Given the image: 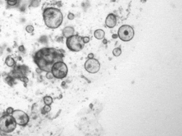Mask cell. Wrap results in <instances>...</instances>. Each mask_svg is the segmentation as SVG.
Returning a JSON list of instances; mask_svg holds the SVG:
<instances>
[{
  "label": "cell",
  "instance_id": "1",
  "mask_svg": "<svg viewBox=\"0 0 182 136\" xmlns=\"http://www.w3.org/2000/svg\"><path fill=\"white\" fill-rule=\"evenodd\" d=\"M65 52L62 49L43 48L37 51L33 55V60L38 68L44 72H50L56 62L63 61Z\"/></svg>",
  "mask_w": 182,
  "mask_h": 136
},
{
  "label": "cell",
  "instance_id": "2",
  "mask_svg": "<svg viewBox=\"0 0 182 136\" xmlns=\"http://www.w3.org/2000/svg\"><path fill=\"white\" fill-rule=\"evenodd\" d=\"M43 18L46 27L52 29L58 28L62 25L63 14L60 10L56 7H48L43 10Z\"/></svg>",
  "mask_w": 182,
  "mask_h": 136
},
{
  "label": "cell",
  "instance_id": "3",
  "mask_svg": "<svg viewBox=\"0 0 182 136\" xmlns=\"http://www.w3.org/2000/svg\"><path fill=\"white\" fill-rule=\"evenodd\" d=\"M66 45L68 50L74 52H80L85 46L83 37L79 35H73L66 38Z\"/></svg>",
  "mask_w": 182,
  "mask_h": 136
},
{
  "label": "cell",
  "instance_id": "4",
  "mask_svg": "<svg viewBox=\"0 0 182 136\" xmlns=\"http://www.w3.org/2000/svg\"><path fill=\"white\" fill-rule=\"evenodd\" d=\"M16 125L12 115H5L0 118V130L3 133H12L16 129Z\"/></svg>",
  "mask_w": 182,
  "mask_h": 136
},
{
  "label": "cell",
  "instance_id": "5",
  "mask_svg": "<svg viewBox=\"0 0 182 136\" xmlns=\"http://www.w3.org/2000/svg\"><path fill=\"white\" fill-rule=\"evenodd\" d=\"M52 73L58 79H62L67 76L68 67L63 61L56 62L52 67Z\"/></svg>",
  "mask_w": 182,
  "mask_h": 136
},
{
  "label": "cell",
  "instance_id": "6",
  "mask_svg": "<svg viewBox=\"0 0 182 136\" xmlns=\"http://www.w3.org/2000/svg\"><path fill=\"white\" fill-rule=\"evenodd\" d=\"M118 37L122 42H129L133 38L135 35L134 30L131 26L122 25L118 30Z\"/></svg>",
  "mask_w": 182,
  "mask_h": 136
},
{
  "label": "cell",
  "instance_id": "7",
  "mask_svg": "<svg viewBox=\"0 0 182 136\" xmlns=\"http://www.w3.org/2000/svg\"><path fill=\"white\" fill-rule=\"evenodd\" d=\"M12 116L15 120L16 124L20 126L27 125L29 122V115L20 110H15L13 111Z\"/></svg>",
  "mask_w": 182,
  "mask_h": 136
},
{
  "label": "cell",
  "instance_id": "8",
  "mask_svg": "<svg viewBox=\"0 0 182 136\" xmlns=\"http://www.w3.org/2000/svg\"><path fill=\"white\" fill-rule=\"evenodd\" d=\"M85 69L87 72L92 74H95L99 71L100 69V64L97 59L88 58L85 62Z\"/></svg>",
  "mask_w": 182,
  "mask_h": 136
},
{
  "label": "cell",
  "instance_id": "9",
  "mask_svg": "<svg viewBox=\"0 0 182 136\" xmlns=\"http://www.w3.org/2000/svg\"><path fill=\"white\" fill-rule=\"evenodd\" d=\"M106 25L107 27L112 29L116 25V17L114 14H110L108 15L105 21Z\"/></svg>",
  "mask_w": 182,
  "mask_h": 136
},
{
  "label": "cell",
  "instance_id": "10",
  "mask_svg": "<svg viewBox=\"0 0 182 136\" xmlns=\"http://www.w3.org/2000/svg\"><path fill=\"white\" fill-rule=\"evenodd\" d=\"M63 37L68 38L72 35H75V29L72 27H66L62 29Z\"/></svg>",
  "mask_w": 182,
  "mask_h": 136
},
{
  "label": "cell",
  "instance_id": "11",
  "mask_svg": "<svg viewBox=\"0 0 182 136\" xmlns=\"http://www.w3.org/2000/svg\"><path fill=\"white\" fill-rule=\"evenodd\" d=\"M94 37L97 40H102L105 37V32L102 29H98L94 32Z\"/></svg>",
  "mask_w": 182,
  "mask_h": 136
},
{
  "label": "cell",
  "instance_id": "12",
  "mask_svg": "<svg viewBox=\"0 0 182 136\" xmlns=\"http://www.w3.org/2000/svg\"><path fill=\"white\" fill-rule=\"evenodd\" d=\"M5 62V64L9 67H12L15 64V60H14V59L12 57H11L10 56H8L6 58Z\"/></svg>",
  "mask_w": 182,
  "mask_h": 136
},
{
  "label": "cell",
  "instance_id": "13",
  "mask_svg": "<svg viewBox=\"0 0 182 136\" xmlns=\"http://www.w3.org/2000/svg\"><path fill=\"white\" fill-rule=\"evenodd\" d=\"M43 102L46 105H51L53 102V99L51 96H45L43 98Z\"/></svg>",
  "mask_w": 182,
  "mask_h": 136
},
{
  "label": "cell",
  "instance_id": "14",
  "mask_svg": "<svg viewBox=\"0 0 182 136\" xmlns=\"http://www.w3.org/2000/svg\"><path fill=\"white\" fill-rule=\"evenodd\" d=\"M121 53H122V51H121V49H120V48H115V49L113 50V51H112L113 55H114V56H116V57L119 56H120V54H121Z\"/></svg>",
  "mask_w": 182,
  "mask_h": 136
},
{
  "label": "cell",
  "instance_id": "15",
  "mask_svg": "<svg viewBox=\"0 0 182 136\" xmlns=\"http://www.w3.org/2000/svg\"><path fill=\"white\" fill-rule=\"evenodd\" d=\"M7 2V4L10 6H14L17 4L18 0H5Z\"/></svg>",
  "mask_w": 182,
  "mask_h": 136
},
{
  "label": "cell",
  "instance_id": "16",
  "mask_svg": "<svg viewBox=\"0 0 182 136\" xmlns=\"http://www.w3.org/2000/svg\"><path fill=\"white\" fill-rule=\"evenodd\" d=\"M26 31L29 33H32L34 31V27L32 25H28L26 27Z\"/></svg>",
  "mask_w": 182,
  "mask_h": 136
},
{
  "label": "cell",
  "instance_id": "17",
  "mask_svg": "<svg viewBox=\"0 0 182 136\" xmlns=\"http://www.w3.org/2000/svg\"><path fill=\"white\" fill-rule=\"evenodd\" d=\"M43 109L44 113H48L51 111V107H50V105H46V106L43 108Z\"/></svg>",
  "mask_w": 182,
  "mask_h": 136
},
{
  "label": "cell",
  "instance_id": "18",
  "mask_svg": "<svg viewBox=\"0 0 182 136\" xmlns=\"http://www.w3.org/2000/svg\"><path fill=\"white\" fill-rule=\"evenodd\" d=\"M46 78H47L48 79L50 80V79H54V77L53 74L52 73V72L50 71V72H47V74H46Z\"/></svg>",
  "mask_w": 182,
  "mask_h": 136
},
{
  "label": "cell",
  "instance_id": "19",
  "mask_svg": "<svg viewBox=\"0 0 182 136\" xmlns=\"http://www.w3.org/2000/svg\"><path fill=\"white\" fill-rule=\"evenodd\" d=\"M13 111H14V109H13V108H12V107H9V108H8V109H7V110H6L7 114H8V115H12Z\"/></svg>",
  "mask_w": 182,
  "mask_h": 136
},
{
  "label": "cell",
  "instance_id": "20",
  "mask_svg": "<svg viewBox=\"0 0 182 136\" xmlns=\"http://www.w3.org/2000/svg\"><path fill=\"white\" fill-rule=\"evenodd\" d=\"M68 18L70 20H72L73 19H75V14H72V13H69L68 14Z\"/></svg>",
  "mask_w": 182,
  "mask_h": 136
},
{
  "label": "cell",
  "instance_id": "21",
  "mask_svg": "<svg viewBox=\"0 0 182 136\" xmlns=\"http://www.w3.org/2000/svg\"><path fill=\"white\" fill-rule=\"evenodd\" d=\"M83 42H84V44H87V43L90 42V37H83Z\"/></svg>",
  "mask_w": 182,
  "mask_h": 136
},
{
  "label": "cell",
  "instance_id": "22",
  "mask_svg": "<svg viewBox=\"0 0 182 136\" xmlns=\"http://www.w3.org/2000/svg\"><path fill=\"white\" fill-rule=\"evenodd\" d=\"M20 80H21L22 81H23L24 83H28V82H29V79L26 77H23L22 78H20Z\"/></svg>",
  "mask_w": 182,
  "mask_h": 136
},
{
  "label": "cell",
  "instance_id": "23",
  "mask_svg": "<svg viewBox=\"0 0 182 136\" xmlns=\"http://www.w3.org/2000/svg\"><path fill=\"white\" fill-rule=\"evenodd\" d=\"M87 58H94V55L93 54L91 53L88 56H87Z\"/></svg>",
  "mask_w": 182,
  "mask_h": 136
},
{
  "label": "cell",
  "instance_id": "24",
  "mask_svg": "<svg viewBox=\"0 0 182 136\" xmlns=\"http://www.w3.org/2000/svg\"><path fill=\"white\" fill-rule=\"evenodd\" d=\"M19 50H20V52L24 51V50H25V48H24V46H20V47H19Z\"/></svg>",
  "mask_w": 182,
  "mask_h": 136
},
{
  "label": "cell",
  "instance_id": "25",
  "mask_svg": "<svg viewBox=\"0 0 182 136\" xmlns=\"http://www.w3.org/2000/svg\"><path fill=\"white\" fill-rule=\"evenodd\" d=\"M112 38L113 39H117L118 38V35L117 34L112 35Z\"/></svg>",
  "mask_w": 182,
  "mask_h": 136
},
{
  "label": "cell",
  "instance_id": "26",
  "mask_svg": "<svg viewBox=\"0 0 182 136\" xmlns=\"http://www.w3.org/2000/svg\"><path fill=\"white\" fill-rule=\"evenodd\" d=\"M103 40H104V39H103ZM103 44H107V40H103Z\"/></svg>",
  "mask_w": 182,
  "mask_h": 136
}]
</instances>
